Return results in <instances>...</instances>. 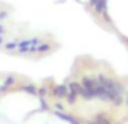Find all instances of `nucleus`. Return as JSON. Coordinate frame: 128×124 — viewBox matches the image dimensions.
Instances as JSON below:
<instances>
[{
    "label": "nucleus",
    "instance_id": "0eeeda50",
    "mask_svg": "<svg viewBox=\"0 0 128 124\" xmlns=\"http://www.w3.org/2000/svg\"><path fill=\"white\" fill-rule=\"evenodd\" d=\"M5 43V37H3V34H0V45H3Z\"/></svg>",
    "mask_w": 128,
    "mask_h": 124
},
{
    "label": "nucleus",
    "instance_id": "7ed1b4c3",
    "mask_svg": "<svg viewBox=\"0 0 128 124\" xmlns=\"http://www.w3.org/2000/svg\"><path fill=\"white\" fill-rule=\"evenodd\" d=\"M18 45H20V41L15 39V41H12V42H5L3 43V48H5L6 52H15V50L18 48Z\"/></svg>",
    "mask_w": 128,
    "mask_h": 124
},
{
    "label": "nucleus",
    "instance_id": "423d86ee",
    "mask_svg": "<svg viewBox=\"0 0 128 124\" xmlns=\"http://www.w3.org/2000/svg\"><path fill=\"white\" fill-rule=\"evenodd\" d=\"M91 124H110L109 119H106V118H102V116H99V118H96Z\"/></svg>",
    "mask_w": 128,
    "mask_h": 124
},
{
    "label": "nucleus",
    "instance_id": "20e7f679",
    "mask_svg": "<svg viewBox=\"0 0 128 124\" xmlns=\"http://www.w3.org/2000/svg\"><path fill=\"white\" fill-rule=\"evenodd\" d=\"M23 90L28 93H31V95H38V89H36V85H32V84H28V85L23 87Z\"/></svg>",
    "mask_w": 128,
    "mask_h": 124
},
{
    "label": "nucleus",
    "instance_id": "6e6552de",
    "mask_svg": "<svg viewBox=\"0 0 128 124\" xmlns=\"http://www.w3.org/2000/svg\"><path fill=\"white\" fill-rule=\"evenodd\" d=\"M3 32H5V28H3V26H0V34H3Z\"/></svg>",
    "mask_w": 128,
    "mask_h": 124
},
{
    "label": "nucleus",
    "instance_id": "f257e3e1",
    "mask_svg": "<svg viewBox=\"0 0 128 124\" xmlns=\"http://www.w3.org/2000/svg\"><path fill=\"white\" fill-rule=\"evenodd\" d=\"M97 98L106 100V102H112L115 105L122 103L123 100V87L118 82L112 81V79L106 78V76H97Z\"/></svg>",
    "mask_w": 128,
    "mask_h": 124
},
{
    "label": "nucleus",
    "instance_id": "f03ea898",
    "mask_svg": "<svg viewBox=\"0 0 128 124\" xmlns=\"http://www.w3.org/2000/svg\"><path fill=\"white\" fill-rule=\"evenodd\" d=\"M52 95L55 97V98H66V95H68V85H66V84H58V85H55L52 89Z\"/></svg>",
    "mask_w": 128,
    "mask_h": 124
},
{
    "label": "nucleus",
    "instance_id": "39448f33",
    "mask_svg": "<svg viewBox=\"0 0 128 124\" xmlns=\"http://www.w3.org/2000/svg\"><path fill=\"white\" fill-rule=\"evenodd\" d=\"M15 84V76H8V78L5 79V82H3V89H6V87H10V85H13Z\"/></svg>",
    "mask_w": 128,
    "mask_h": 124
}]
</instances>
